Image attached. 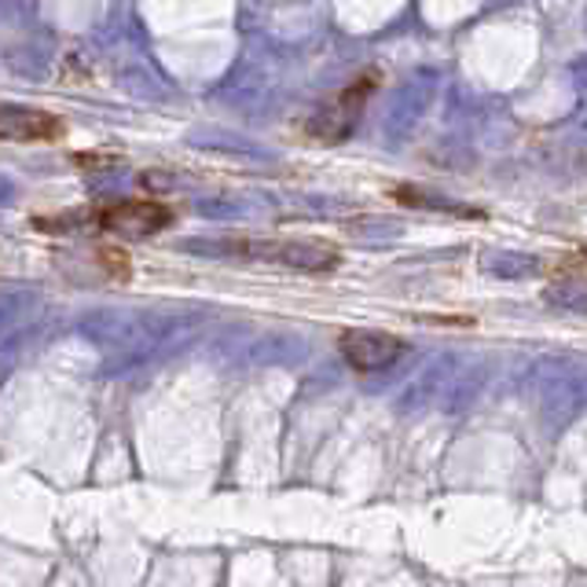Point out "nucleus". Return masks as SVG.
Returning <instances> with one entry per match:
<instances>
[{"label": "nucleus", "instance_id": "f257e3e1", "mask_svg": "<svg viewBox=\"0 0 587 587\" xmlns=\"http://www.w3.org/2000/svg\"><path fill=\"white\" fill-rule=\"evenodd\" d=\"M173 206L162 198H114V203L73 209L59 217H37L34 225L41 232H73V228H89V232L118 235V239H147L159 235L173 225Z\"/></svg>", "mask_w": 587, "mask_h": 587}, {"label": "nucleus", "instance_id": "f03ea898", "mask_svg": "<svg viewBox=\"0 0 587 587\" xmlns=\"http://www.w3.org/2000/svg\"><path fill=\"white\" fill-rule=\"evenodd\" d=\"M375 89H379V73H360L349 89H342L338 96H334L323 111H316V118L306 125L312 140L342 143L345 136L356 129V122H360V114H364L367 100H371Z\"/></svg>", "mask_w": 587, "mask_h": 587}, {"label": "nucleus", "instance_id": "7ed1b4c3", "mask_svg": "<svg viewBox=\"0 0 587 587\" xmlns=\"http://www.w3.org/2000/svg\"><path fill=\"white\" fill-rule=\"evenodd\" d=\"M338 353L360 375H371V371H385L390 364L401 360L404 342L396 338V334H385V331H342Z\"/></svg>", "mask_w": 587, "mask_h": 587}, {"label": "nucleus", "instance_id": "20e7f679", "mask_svg": "<svg viewBox=\"0 0 587 587\" xmlns=\"http://www.w3.org/2000/svg\"><path fill=\"white\" fill-rule=\"evenodd\" d=\"M67 133L62 118L23 103H0V140L8 143H56Z\"/></svg>", "mask_w": 587, "mask_h": 587}, {"label": "nucleus", "instance_id": "39448f33", "mask_svg": "<svg viewBox=\"0 0 587 587\" xmlns=\"http://www.w3.org/2000/svg\"><path fill=\"white\" fill-rule=\"evenodd\" d=\"M239 254L257 257V261H279V265L290 268H306V272H327L338 265V250L327 243H316V239H306V243H239Z\"/></svg>", "mask_w": 587, "mask_h": 587}, {"label": "nucleus", "instance_id": "423d86ee", "mask_svg": "<svg viewBox=\"0 0 587 587\" xmlns=\"http://www.w3.org/2000/svg\"><path fill=\"white\" fill-rule=\"evenodd\" d=\"M100 265L111 272L114 279H129V261H125L122 250H111V246H103L100 250Z\"/></svg>", "mask_w": 587, "mask_h": 587}]
</instances>
